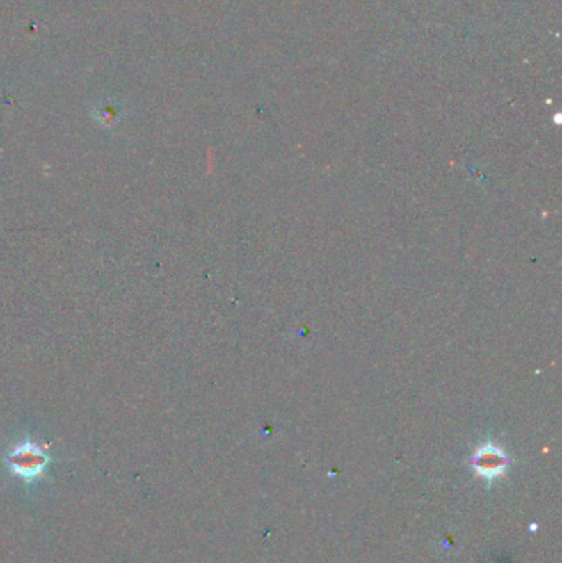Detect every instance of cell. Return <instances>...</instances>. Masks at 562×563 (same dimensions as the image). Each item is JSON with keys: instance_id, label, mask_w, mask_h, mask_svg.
I'll return each mask as SVG.
<instances>
[{"instance_id": "cell-2", "label": "cell", "mask_w": 562, "mask_h": 563, "mask_svg": "<svg viewBox=\"0 0 562 563\" xmlns=\"http://www.w3.org/2000/svg\"><path fill=\"white\" fill-rule=\"evenodd\" d=\"M472 464H474L476 475L485 478L487 481H493L495 478H499L506 471L510 459H508L505 451L499 450L498 446L485 445L476 450Z\"/></svg>"}, {"instance_id": "cell-3", "label": "cell", "mask_w": 562, "mask_h": 563, "mask_svg": "<svg viewBox=\"0 0 562 563\" xmlns=\"http://www.w3.org/2000/svg\"><path fill=\"white\" fill-rule=\"evenodd\" d=\"M115 117H118V111L111 109V107H104V109L99 111V120L101 122H104L106 125L113 122V120H115Z\"/></svg>"}, {"instance_id": "cell-1", "label": "cell", "mask_w": 562, "mask_h": 563, "mask_svg": "<svg viewBox=\"0 0 562 563\" xmlns=\"http://www.w3.org/2000/svg\"><path fill=\"white\" fill-rule=\"evenodd\" d=\"M6 462L13 475L26 482H33L43 475L51 459L42 446L33 443L32 440H24L13 446Z\"/></svg>"}]
</instances>
